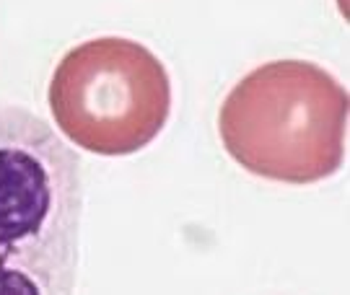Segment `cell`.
<instances>
[{
	"label": "cell",
	"instance_id": "cell-1",
	"mask_svg": "<svg viewBox=\"0 0 350 295\" xmlns=\"http://www.w3.org/2000/svg\"><path fill=\"white\" fill-rule=\"evenodd\" d=\"M83 176L34 111L0 101V295H73Z\"/></svg>",
	"mask_w": 350,
	"mask_h": 295
},
{
	"label": "cell",
	"instance_id": "cell-2",
	"mask_svg": "<svg viewBox=\"0 0 350 295\" xmlns=\"http://www.w3.org/2000/svg\"><path fill=\"white\" fill-rule=\"evenodd\" d=\"M348 114V91L325 68L273 60L228 91L218 135L244 171L283 184H314L342 169Z\"/></svg>",
	"mask_w": 350,
	"mask_h": 295
},
{
	"label": "cell",
	"instance_id": "cell-3",
	"mask_svg": "<svg viewBox=\"0 0 350 295\" xmlns=\"http://www.w3.org/2000/svg\"><path fill=\"white\" fill-rule=\"evenodd\" d=\"M47 104L57 130L75 148L130 156L150 145L169 122L172 78L135 39H88L57 62Z\"/></svg>",
	"mask_w": 350,
	"mask_h": 295
}]
</instances>
